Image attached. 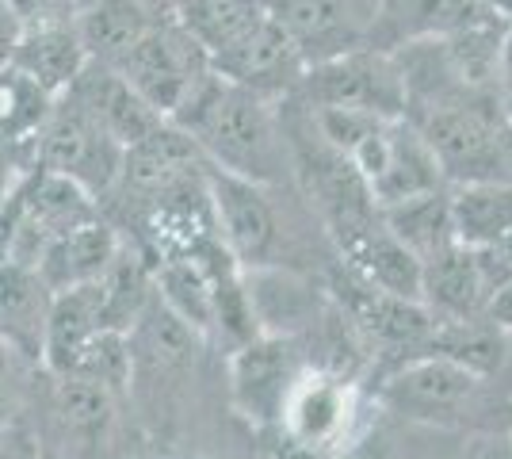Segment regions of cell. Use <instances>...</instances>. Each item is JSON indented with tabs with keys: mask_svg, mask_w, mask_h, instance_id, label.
I'll use <instances>...</instances> for the list:
<instances>
[{
	"mask_svg": "<svg viewBox=\"0 0 512 459\" xmlns=\"http://www.w3.org/2000/svg\"><path fill=\"white\" fill-rule=\"evenodd\" d=\"M169 123L192 138L211 169L234 173L264 188L295 180L279 100L234 85L214 69Z\"/></svg>",
	"mask_w": 512,
	"mask_h": 459,
	"instance_id": "6da1fadb",
	"label": "cell"
},
{
	"mask_svg": "<svg viewBox=\"0 0 512 459\" xmlns=\"http://www.w3.org/2000/svg\"><path fill=\"white\" fill-rule=\"evenodd\" d=\"M409 123L425 134L448 184L512 180V127L501 92H459L409 115Z\"/></svg>",
	"mask_w": 512,
	"mask_h": 459,
	"instance_id": "7a4b0ae2",
	"label": "cell"
},
{
	"mask_svg": "<svg viewBox=\"0 0 512 459\" xmlns=\"http://www.w3.org/2000/svg\"><path fill=\"white\" fill-rule=\"evenodd\" d=\"M115 73L127 81L161 119H172L184 100L211 77V54L176 16L153 20L130 50L115 62Z\"/></svg>",
	"mask_w": 512,
	"mask_h": 459,
	"instance_id": "3957f363",
	"label": "cell"
},
{
	"mask_svg": "<svg viewBox=\"0 0 512 459\" xmlns=\"http://www.w3.org/2000/svg\"><path fill=\"white\" fill-rule=\"evenodd\" d=\"M35 165L46 173L69 176L96 199H104L111 196L123 169V146L100 127V119L77 92H65L35 142Z\"/></svg>",
	"mask_w": 512,
	"mask_h": 459,
	"instance_id": "277c9868",
	"label": "cell"
},
{
	"mask_svg": "<svg viewBox=\"0 0 512 459\" xmlns=\"http://www.w3.org/2000/svg\"><path fill=\"white\" fill-rule=\"evenodd\" d=\"M348 157L360 169L363 184H367L379 211L448 184L432 150H428L425 134L417 131L406 115L379 119Z\"/></svg>",
	"mask_w": 512,
	"mask_h": 459,
	"instance_id": "5b68a950",
	"label": "cell"
},
{
	"mask_svg": "<svg viewBox=\"0 0 512 459\" xmlns=\"http://www.w3.org/2000/svg\"><path fill=\"white\" fill-rule=\"evenodd\" d=\"M295 96L306 108H356L386 119L406 115V85L394 54L371 46L310 66L302 73Z\"/></svg>",
	"mask_w": 512,
	"mask_h": 459,
	"instance_id": "8992f818",
	"label": "cell"
},
{
	"mask_svg": "<svg viewBox=\"0 0 512 459\" xmlns=\"http://www.w3.org/2000/svg\"><path fill=\"white\" fill-rule=\"evenodd\" d=\"M306 364L291 333H253L241 341L230 360V394L234 410L260 433L279 429L283 406L302 379Z\"/></svg>",
	"mask_w": 512,
	"mask_h": 459,
	"instance_id": "52a82bcc",
	"label": "cell"
},
{
	"mask_svg": "<svg viewBox=\"0 0 512 459\" xmlns=\"http://www.w3.org/2000/svg\"><path fill=\"white\" fill-rule=\"evenodd\" d=\"M486 379L440 352H413L379 379V402L413 421H455L470 410Z\"/></svg>",
	"mask_w": 512,
	"mask_h": 459,
	"instance_id": "ba28073f",
	"label": "cell"
},
{
	"mask_svg": "<svg viewBox=\"0 0 512 459\" xmlns=\"http://www.w3.org/2000/svg\"><path fill=\"white\" fill-rule=\"evenodd\" d=\"M268 16L295 43L306 69L375 39V0H268Z\"/></svg>",
	"mask_w": 512,
	"mask_h": 459,
	"instance_id": "9c48e42d",
	"label": "cell"
},
{
	"mask_svg": "<svg viewBox=\"0 0 512 459\" xmlns=\"http://www.w3.org/2000/svg\"><path fill=\"white\" fill-rule=\"evenodd\" d=\"M272 188L241 180L207 165V199H211L214 230L222 249L241 268H264L279 245V219L268 199Z\"/></svg>",
	"mask_w": 512,
	"mask_h": 459,
	"instance_id": "30bf717a",
	"label": "cell"
},
{
	"mask_svg": "<svg viewBox=\"0 0 512 459\" xmlns=\"http://www.w3.org/2000/svg\"><path fill=\"white\" fill-rule=\"evenodd\" d=\"M211 66L226 81L260 92L268 100H279V104L299 92V81L306 73V62L299 58L295 43L283 35V27L272 16H264L241 39L211 54Z\"/></svg>",
	"mask_w": 512,
	"mask_h": 459,
	"instance_id": "8fae6325",
	"label": "cell"
},
{
	"mask_svg": "<svg viewBox=\"0 0 512 459\" xmlns=\"http://www.w3.org/2000/svg\"><path fill=\"white\" fill-rule=\"evenodd\" d=\"M337 299L375 349L394 352L398 360H406L413 352H425L432 326H436V314L421 299L379 291V287L356 280L352 272H344L337 280Z\"/></svg>",
	"mask_w": 512,
	"mask_h": 459,
	"instance_id": "7c38bea8",
	"label": "cell"
},
{
	"mask_svg": "<svg viewBox=\"0 0 512 459\" xmlns=\"http://www.w3.org/2000/svg\"><path fill=\"white\" fill-rule=\"evenodd\" d=\"M348 421H352V387L337 375L302 372L283 406L279 429L272 433L310 456L329 459L348 440Z\"/></svg>",
	"mask_w": 512,
	"mask_h": 459,
	"instance_id": "4fadbf2b",
	"label": "cell"
},
{
	"mask_svg": "<svg viewBox=\"0 0 512 459\" xmlns=\"http://www.w3.org/2000/svg\"><path fill=\"white\" fill-rule=\"evenodd\" d=\"M482 20H501L478 0H375V50H398L406 43L448 39Z\"/></svg>",
	"mask_w": 512,
	"mask_h": 459,
	"instance_id": "5bb4252c",
	"label": "cell"
},
{
	"mask_svg": "<svg viewBox=\"0 0 512 459\" xmlns=\"http://www.w3.org/2000/svg\"><path fill=\"white\" fill-rule=\"evenodd\" d=\"M104 329L111 326H107L104 314V287H100V280L96 284L69 287V291H54L43 333V368L54 379L69 375L73 364L85 356V349Z\"/></svg>",
	"mask_w": 512,
	"mask_h": 459,
	"instance_id": "9a60e30c",
	"label": "cell"
},
{
	"mask_svg": "<svg viewBox=\"0 0 512 459\" xmlns=\"http://www.w3.org/2000/svg\"><path fill=\"white\" fill-rule=\"evenodd\" d=\"M119 249H123L119 230L104 222V215H96V219L81 222V226L65 230L62 238L50 241L35 261V272L50 287V295L81 284H96V280H104L111 261L119 257Z\"/></svg>",
	"mask_w": 512,
	"mask_h": 459,
	"instance_id": "2e32d148",
	"label": "cell"
},
{
	"mask_svg": "<svg viewBox=\"0 0 512 459\" xmlns=\"http://www.w3.org/2000/svg\"><path fill=\"white\" fill-rule=\"evenodd\" d=\"M12 69H20L23 77H31L50 96H65L88 69V50L77 35V23L58 20L23 27L12 54Z\"/></svg>",
	"mask_w": 512,
	"mask_h": 459,
	"instance_id": "e0dca14e",
	"label": "cell"
},
{
	"mask_svg": "<svg viewBox=\"0 0 512 459\" xmlns=\"http://www.w3.org/2000/svg\"><path fill=\"white\" fill-rule=\"evenodd\" d=\"M421 303L436 318H470L486 314L490 291L478 272L474 249L463 241H451L421 261Z\"/></svg>",
	"mask_w": 512,
	"mask_h": 459,
	"instance_id": "ac0fdd59",
	"label": "cell"
},
{
	"mask_svg": "<svg viewBox=\"0 0 512 459\" xmlns=\"http://www.w3.org/2000/svg\"><path fill=\"white\" fill-rule=\"evenodd\" d=\"M50 287L27 264H0V341L27 356L31 364H43V333L50 314Z\"/></svg>",
	"mask_w": 512,
	"mask_h": 459,
	"instance_id": "d6986e66",
	"label": "cell"
},
{
	"mask_svg": "<svg viewBox=\"0 0 512 459\" xmlns=\"http://www.w3.org/2000/svg\"><path fill=\"white\" fill-rule=\"evenodd\" d=\"M425 352H440L455 364H463L467 372L478 379H493L505 372L512 360L509 333L493 326L486 314H470V318H436L432 337H428Z\"/></svg>",
	"mask_w": 512,
	"mask_h": 459,
	"instance_id": "ffe728a7",
	"label": "cell"
},
{
	"mask_svg": "<svg viewBox=\"0 0 512 459\" xmlns=\"http://www.w3.org/2000/svg\"><path fill=\"white\" fill-rule=\"evenodd\" d=\"M153 20L157 16L142 0H92L73 16L77 35L88 50V62L96 66H115Z\"/></svg>",
	"mask_w": 512,
	"mask_h": 459,
	"instance_id": "44dd1931",
	"label": "cell"
},
{
	"mask_svg": "<svg viewBox=\"0 0 512 459\" xmlns=\"http://www.w3.org/2000/svg\"><path fill=\"white\" fill-rule=\"evenodd\" d=\"M451 226L463 245H490L512 234V180L448 184Z\"/></svg>",
	"mask_w": 512,
	"mask_h": 459,
	"instance_id": "7402d4cb",
	"label": "cell"
},
{
	"mask_svg": "<svg viewBox=\"0 0 512 459\" xmlns=\"http://www.w3.org/2000/svg\"><path fill=\"white\" fill-rule=\"evenodd\" d=\"M58 104V96H50L31 77H23L20 69H0V146L20 153H31L35 161V142L43 134L50 111Z\"/></svg>",
	"mask_w": 512,
	"mask_h": 459,
	"instance_id": "603a6c76",
	"label": "cell"
},
{
	"mask_svg": "<svg viewBox=\"0 0 512 459\" xmlns=\"http://www.w3.org/2000/svg\"><path fill=\"white\" fill-rule=\"evenodd\" d=\"M379 215H383L386 230L402 241L417 261H425V257H432L436 249H444V245L455 241L448 184H444V188H436V192H425V196L406 199V203L383 207Z\"/></svg>",
	"mask_w": 512,
	"mask_h": 459,
	"instance_id": "cb8c5ba5",
	"label": "cell"
},
{
	"mask_svg": "<svg viewBox=\"0 0 512 459\" xmlns=\"http://www.w3.org/2000/svg\"><path fill=\"white\" fill-rule=\"evenodd\" d=\"M268 16V0H184L176 8V20L203 43L207 54L241 39L253 23Z\"/></svg>",
	"mask_w": 512,
	"mask_h": 459,
	"instance_id": "d4e9b609",
	"label": "cell"
},
{
	"mask_svg": "<svg viewBox=\"0 0 512 459\" xmlns=\"http://www.w3.org/2000/svg\"><path fill=\"white\" fill-rule=\"evenodd\" d=\"M27 364H31L27 356H20L8 341H0V433L20 421L23 394H27Z\"/></svg>",
	"mask_w": 512,
	"mask_h": 459,
	"instance_id": "484cf974",
	"label": "cell"
},
{
	"mask_svg": "<svg viewBox=\"0 0 512 459\" xmlns=\"http://www.w3.org/2000/svg\"><path fill=\"white\" fill-rule=\"evenodd\" d=\"M474 249V261H478V272L486 280V291H497L501 284L512 280V234L490 241V245H470Z\"/></svg>",
	"mask_w": 512,
	"mask_h": 459,
	"instance_id": "4316f807",
	"label": "cell"
},
{
	"mask_svg": "<svg viewBox=\"0 0 512 459\" xmlns=\"http://www.w3.org/2000/svg\"><path fill=\"white\" fill-rule=\"evenodd\" d=\"M12 12L20 16L23 27H35V23H58V20H73V4L69 0H8Z\"/></svg>",
	"mask_w": 512,
	"mask_h": 459,
	"instance_id": "83f0119b",
	"label": "cell"
},
{
	"mask_svg": "<svg viewBox=\"0 0 512 459\" xmlns=\"http://www.w3.org/2000/svg\"><path fill=\"white\" fill-rule=\"evenodd\" d=\"M0 459H43V448H39V440L31 437L20 421H16V425H8V429L0 433Z\"/></svg>",
	"mask_w": 512,
	"mask_h": 459,
	"instance_id": "f1b7e54d",
	"label": "cell"
},
{
	"mask_svg": "<svg viewBox=\"0 0 512 459\" xmlns=\"http://www.w3.org/2000/svg\"><path fill=\"white\" fill-rule=\"evenodd\" d=\"M20 31H23L20 16L12 12L8 0H0V69L12 66V54H16V43H20Z\"/></svg>",
	"mask_w": 512,
	"mask_h": 459,
	"instance_id": "f546056e",
	"label": "cell"
},
{
	"mask_svg": "<svg viewBox=\"0 0 512 459\" xmlns=\"http://www.w3.org/2000/svg\"><path fill=\"white\" fill-rule=\"evenodd\" d=\"M329 459H390V452L383 448V440L375 437H360V440L348 437Z\"/></svg>",
	"mask_w": 512,
	"mask_h": 459,
	"instance_id": "4dcf8cb0",
	"label": "cell"
},
{
	"mask_svg": "<svg viewBox=\"0 0 512 459\" xmlns=\"http://www.w3.org/2000/svg\"><path fill=\"white\" fill-rule=\"evenodd\" d=\"M486 318H490L493 326L505 329V333L512 329V280L509 284H501L490 295V303H486Z\"/></svg>",
	"mask_w": 512,
	"mask_h": 459,
	"instance_id": "1f68e13d",
	"label": "cell"
},
{
	"mask_svg": "<svg viewBox=\"0 0 512 459\" xmlns=\"http://www.w3.org/2000/svg\"><path fill=\"white\" fill-rule=\"evenodd\" d=\"M497 92H512V20H505L497 46Z\"/></svg>",
	"mask_w": 512,
	"mask_h": 459,
	"instance_id": "d6a6232c",
	"label": "cell"
},
{
	"mask_svg": "<svg viewBox=\"0 0 512 459\" xmlns=\"http://www.w3.org/2000/svg\"><path fill=\"white\" fill-rule=\"evenodd\" d=\"M146 8H150L157 20H165V16H176V8L184 4V0H142Z\"/></svg>",
	"mask_w": 512,
	"mask_h": 459,
	"instance_id": "836d02e7",
	"label": "cell"
},
{
	"mask_svg": "<svg viewBox=\"0 0 512 459\" xmlns=\"http://www.w3.org/2000/svg\"><path fill=\"white\" fill-rule=\"evenodd\" d=\"M478 4L493 16H501V20H512V0H478Z\"/></svg>",
	"mask_w": 512,
	"mask_h": 459,
	"instance_id": "e575fe53",
	"label": "cell"
},
{
	"mask_svg": "<svg viewBox=\"0 0 512 459\" xmlns=\"http://www.w3.org/2000/svg\"><path fill=\"white\" fill-rule=\"evenodd\" d=\"M501 108H505V119H509L512 127V92H501Z\"/></svg>",
	"mask_w": 512,
	"mask_h": 459,
	"instance_id": "d590c367",
	"label": "cell"
},
{
	"mask_svg": "<svg viewBox=\"0 0 512 459\" xmlns=\"http://www.w3.org/2000/svg\"><path fill=\"white\" fill-rule=\"evenodd\" d=\"M69 4H73V12H81V8H85V4H92V0H69Z\"/></svg>",
	"mask_w": 512,
	"mask_h": 459,
	"instance_id": "8d00e7d4",
	"label": "cell"
},
{
	"mask_svg": "<svg viewBox=\"0 0 512 459\" xmlns=\"http://www.w3.org/2000/svg\"><path fill=\"white\" fill-rule=\"evenodd\" d=\"M509 429H512V402H509Z\"/></svg>",
	"mask_w": 512,
	"mask_h": 459,
	"instance_id": "74e56055",
	"label": "cell"
},
{
	"mask_svg": "<svg viewBox=\"0 0 512 459\" xmlns=\"http://www.w3.org/2000/svg\"><path fill=\"white\" fill-rule=\"evenodd\" d=\"M509 352H512V329H509Z\"/></svg>",
	"mask_w": 512,
	"mask_h": 459,
	"instance_id": "f35d334b",
	"label": "cell"
},
{
	"mask_svg": "<svg viewBox=\"0 0 512 459\" xmlns=\"http://www.w3.org/2000/svg\"><path fill=\"white\" fill-rule=\"evenodd\" d=\"M43 459H58V456H46V452H43Z\"/></svg>",
	"mask_w": 512,
	"mask_h": 459,
	"instance_id": "ab89813d",
	"label": "cell"
}]
</instances>
